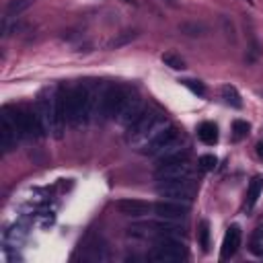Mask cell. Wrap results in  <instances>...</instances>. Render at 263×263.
Segmentation results:
<instances>
[{"instance_id": "cell-25", "label": "cell", "mask_w": 263, "mask_h": 263, "mask_svg": "<svg viewBox=\"0 0 263 263\" xmlns=\"http://www.w3.org/2000/svg\"><path fill=\"white\" fill-rule=\"evenodd\" d=\"M181 82H183L193 95H197V97H203V95H205V86H203V82H199V80H189V78H187V80H181Z\"/></svg>"}, {"instance_id": "cell-10", "label": "cell", "mask_w": 263, "mask_h": 263, "mask_svg": "<svg viewBox=\"0 0 263 263\" xmlns=\"http://www.w3.org/2000/svg\"><path fill=\"white\" fill-rule=\"evenodd\" d=\"M154 214L158 218H164V220H181L189 214V203L162 199V201L154 203Z\"/></svg>"}, {"instance_id": "cell-8", "label": "cell", "mask_w": 263, "mask_h": 263, "mask_svg": "<svg viewBox=\"0 0 263 263\" xmlns=\"http://www.w3.org/2000/svg\"><path fill=\"white\" fill-rule=\"evenodd\" d=\"M191 173V164L187 160L185 154H177L164 160H158V166L154 171V179L156 181H171V179H183L189 177Z\"/></svg>"}, {"instance_id": "cell-2", "label": "cell", "mask_w": 263, "mask_h": 263, "mask_svg": "<svg viewBox=\"0 0 263 263\" xmlns=\"http://www.w3.org/2000/svg\"><path fill=\"white\" fill-rule=\"evenodd\" d=\"M90 111H92V95L86 86L78 84V86L66 90V119L74 127L84 123L88 119Z\"/></svg>"}, {"instance_id": "cell-6", "label": "cell", "mask_w": 263, "mask_h": 263, "mask_svg": "<svg viewBox=\"0 0 263 263\" xmlns=\"http://www.w3.org/2000/svg\"><path fill=\"white\" fill-rule=\"evenodd\" d=\"M129 232L132 234H138V236H150V238H162V236H177L181 238L183 236V228L179 224H175L173 220H164L160 218L158 222H140V224H134L129 226Z\"/></svg>"}, {"instance_id": "cell-9", "label": "cell", "mask_w": 263, "mask_h": 263, "mask_svg": "<svg viewBox=\"0 0 263 263\" xmlns=\"http://www.w3.org/2000/svg\"><path fill=\"white\" fill-rule=\"evenodd\" d=\"M127 95L129 92L125 88H121V86H107L103 90L101 99H99V115H101V119H111V117L115 119L119 109H121V105L125 103Z\"/></svg>"}, {"instance_id": "cell-23", "label": "cell", "mask_w": 263, "mask_h": 263, "mask_svg": "<svg viewBox=\"0 0 263 263\" xmlns=\"http://www.w3.org/2000/svg\"><path fill=\"white\" fill-rule=\"evenodd\" d=\"M249 129H251V125H249L247 121H242V119H234V121H232L234 140H240V138H245V136L249 134Z\"/></svg>"}, {"instance_id": "cell-11", "label": "cell", "mask_w": 263, "mask_h": 263, "mask_svg": "<svg viewBox=\"0 0 263 263\" xmlns=\"http://www.w3.org/2000/svg\"><path fill=\"white\" fill-rule=\"evenodd\" d=\"M144 111V103H142V99L138 97V95H127V99H125V103L121 105V109H119V113H117V121L121 123V125H129L140 113Z\"/></svg>"}, {"instance_id": "cell-21", "label": "cell", "mask_w": 263, "mask_h": 263, "mask_svg": "<svg viewBox=\"0 0 263 263\" xmlns=\"http://www.w3.org/2000/svg\"><path fill=\"white\" fill-rule=\"evenodd\" d=\"M197 238H199V247H201V251L208 253V251H210V224H208V220H201V222H199Z\"/></svg>"}, {"instance_id": "cell-4", "label": "cell", "mask_w": 263, "mask_h": 263, "mask_svg": "<svg viewBox=\"0 0 263 263\" xmlns=\"http://www.w3.org/2000/svg\"><path fill=\"white\" fill-rule=\"evenodd\" d=\"M148 257L156 263H175L187 259V249L177 236H162L154 240V247Z\"/></svg>"}, {"instance_id": "cell-15", "label": "cell", "mask_w": 263, "mask_h": 263, "mask_svg": "<svg viewBox=\"0 0 263 263\" xmlns=\"http://www.w3.org/2000/svg\"><path fill=\"white\" fill-rule=\"evenodd\" d=\"M197 138L208 144V146H214L218 142V127L212 123V121H203L199 127H197Z\"/></svg>"}, {"instance_id": "cell-13", "label": "cell", "mask_w": 263, "mask_h": 263, "mask_svg": "<svg viewBox=\"0 0 263 263\" xmlns=\"http://www.w3.org/2000/svg\"><path fill=\"white\" fill-rule=\"evenodd\" d=\"M115 208L123 214V216H132V218H140V216H148L150 212H154V203L142 201V199H119L115 203Z\"/></svg>"}, {"instance_id": "cell-20", "label": "cell", "mask_w": 263, "mask_h": 263, "mask_svg": "<svg viewBox=\"0 0 263 263\" xmlns=\"http://www.w3.org/2000/svg\"><path fill=\"white\" fill-rule=\"evenodd\" d=\"M160 60H162V64H164V66H168V68H173V70H185V68H187V66H185V60H183L181 55L173 53V51L162 53V55H160Z\"/></svg>"}, {"instance_id": "cell-30", "label": "cell", "mask_w": 263, "mask_h": 263, "mask_svg": "<svg viewBox=\"0 0 263 263\" xmlns=\"http://www.w3.org/2000/svg\"><path fill=\"white\" fill-rule=\"evenodd\" d=\"M257 152H259V156L263 158V140H261V142L257 144Z\"/></svg>"}, {"instance_id": "cell-12", "label": "cell", "mask_w": 263, "mask_h": 263, "mask_svg": "<svg viewBox=\"0 0 263 263\" xmlns=\"http://www.w3.org/2000/svg\"><path fill=\"white\" fill-rule=\"evenodd\" d=\"M18 140V129L12 121V117L8 115V111L4 109L2 113V123H0V144H2V152H10L14 148Z\"/></svg>"}, {"instance_id": "cell-14", "label": "cell", "mask_w": 263, "mask_h": 263, "mask_svg": "<svg viewBox=\"0 0 263 263\" xmlns=\"http://www.w3.org/2000/svg\"><path fill=\"white\" fill-rule=\"evenodd\" d=\"M240 238H242L240 226L232 224V226L226 230V234H224L222 249H220V257H222V259H230V257L238 251V247H240Z\"/></svg>"}, {"instance_id": "cell-17", "label": "cell", "mask_w": 263, "mask_h": 263, "mask_svg": "<svg viewBox=\"0 0 263 263\" xmlns=\"http://www.w3.org/2000/svg\"><path fill=\"white\" fill-rule=\"evenodd\" d=\"M220 92H222V99L226 101V105H230V107H234V109H240V107H242V99H240L238 90H236L232 84H224Z\"/></svg>"}, {"instance_id": "cell-28", "label": "cell", "mask_w": 263, "mask_h": 263, "mask_svg": "<svg viewBox=\"0 0 263 263\" xmlns=\"http://www.w3.org/2000/svg\"><path fill=\"white\" fill-rule=\"evenodd\" d=\"M222 23H224V29H226V35L234 41L236 37H234V27H232V23H228V16H222Z\"/></svg>"}, {"instance_id": "cell-22", "label": "cell", "mask_w": 263, "mask_h": 263, "mask_svg": "<svg viewBox=\"0 0 263 263\" xmlns=\"http://www.w3.org/2000/svg\"><path fill=\"white\" fill-rule=\"evenodd\" d=\"M251 253L257 257H263V228L255 230V234L251 238Z\"/></svg>"}, {"instance_id": "cell-27", "label": "cell", "mask_w": 263, "mask_h": 263, "mask_svg": "<svg viewBox=\"0 0 263 263\" xmlns=\"http://www.w3.org/2000/svg\"><path fill=\"white\" fill-rule=\"evenodd\" d=\"M259 53H261L259 43H257V41H253V43H251V49H249V55H247V62H255V60L259 58Z\"/></svg>"}, {"instance_id": "cell-19", "label": "cell", "mask_w": 263, "mask_h": 263, "mask_svg": "<svg viewBox=\"0 0 263 263\" xmlns=\"http://www.w3.org/2000/svg\"><path fill=\"white\" fill-rule=\"evenodd\" d=\"M33 2H35V0H8V4H6V14H8V16H16V14L25 12L27 8H31Z\"/></svg>"}, {"instance_id": "cell-16", "label": "cell", "mask_w": 263, "mask_h": 263, "mask_svg": "<svg viewBox=\"0 0 263 263\" xmlns=\"http://www.w3.org/2000/svg\"><path fill=\"white\" fill-rule=\"evenodd\" d=\"M261 189H263V177H253L249 187H247V199H245L247 208H253L257 203V199L261 195Z\"/></svg>"}, {"instance_id": "cell-18", "label": "cell", "mask_w": 263, "mask_h": 263, "mask_svg": "<svg viewBox=\"0 0 263 263\" xmlns=\"http://www.w3.org/2000/svg\"><path fill=\"white\" fill-rule=\"evenodd\" d=\"M179 31L185 33V35H189V37H203L208 33V27L201 25V23L191 21V23H181L179 25Z\"/></svg>"}, {"instance_id": "cell-1", "label": "cell", "mask_w": 263, "mask_h": 263, "mask_svg": "<svg viewBox=\"0 0 263 263\" xmlns=\"http://www.w3.org/2000/svg\"><path fill=\"white\" fill-rule=\"evenodd\" d=\"M166 119L162 113L158 111H152V109H144L129 125H127V132H125V138L127 142L132 144H138L142 146V150L166 127Z\"/></svg>"}, {"instance_id": "cell-3", "label": "cell", "mask_w": 263, "mask_h": 263, "mask_svg": "<svg viewBox=\"0 0 263 263\" xmlns=\"http://www.w3.org/2000/svg\"><path fill=\"white\" fill-rule=\"evenodd\" d=\"M181 150H183V138H181V132H179L175 125H166V127L144 148V152H146L148 156H154V158H158V160L177 156V154H181Z\"/></svg>"}, {"instance_id": "cell-26", "label": "cell", "mask_w": 263, "mask_h": 263, "mask_svg": "<svg viewBox=\"0 0 263 263\" xmlns=\"http://www.w3.org/2000/svg\"><path fill=\"white\" fill-rule=\"evenodd\" d=\"M138 33L136 31H125L121 37H117V39H113L111 43H109V47H117V45H121V43H127V41H132L134 37H136Z\"/></svg>"}, {"instance_id": "cell-24", "label": "cell", "mask_w": 263, "mask_h": 263, "mask_svg": "<svg viewBox=\"0 0 263 263\" xmlns=\"http://www.w3.org/2000/svg\"><path fill=\"white\" fill-rule=\"evenodd\" d=\"M199 168L203 171V173H210V171H214L216 168V164H218V158L214 156V154H203L201 158H199Z\"/></svg>"}, {"instance_id": "cell-5", "label": "cell", "mask_w": 263, "mask_h": 263, "mask_svg": "<svg viewBox=\"0 0 263 263\" xmlns=\"http://www.w3.org/2000/svg\"><path fill=\"white\" fill-rule=\"evenodd\" d=\"M156 193L162 199H171V201H181V203H191L195 197V187L191 181H187V177L183 179H171V181H160L156 185Z\"/></svg>"}, {"instance_id": "cell-29", "label": "cell", "mask_w": 263, "mask_h": 263, "mask_svg": "<svg viewBox=\"0 0 263 263\" xmlns=\"http://www.w3.org/2000/svg\"><path fill=\"white\" fill-rule=\"evenodd\" d=\"M160 2H164V4H168V6H173V8H177L181 2L179 0H160Z\"/></svg>"}, {"instance_id": "cell-31", "label": "cell", "mask_w": 263, "mask_h": 263, "mask_svg": "<svg viewBox=\"0 0 263 263\" xmlns=\"http://www.w3.org/2000/svg\"><path fill=\"white\" fill-rule=\"evenodd\" d=\"M123 2H125V4H134V6L138 4V0H123Z\"/></svg>"}, {"instance_id": "cell-7", "label": "cell", "mask_w": 263, "mask_h": 263, "mask_svg": "<svg viewBox=\"0 0 263 263\" xmlns=\"http://www.w3.org/2000/svg\"><path fill=\"white\" fill-rule=\"evenodd\" d=\"M8 115L12 117L16 129H18V136H41L43 134V125H41V119L37 115V111H29V109H23V107H6Z\"/></svg>"}]
</instances>
